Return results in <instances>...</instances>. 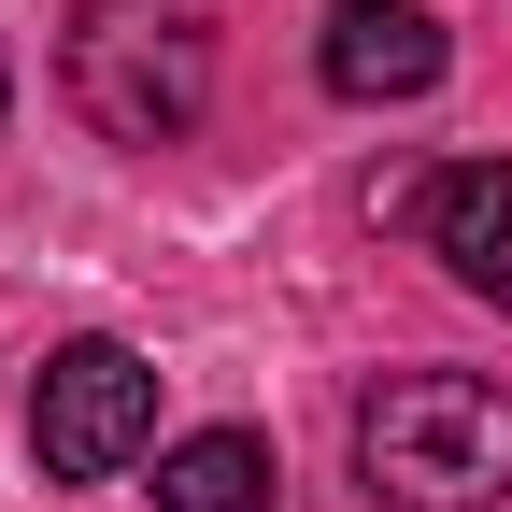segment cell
<instances>
[{
    "mask_svg": "<svg viewBox=\"0 0 512 512\" xmlns=\"http://www.w3.org/2000/svg\"><path fill=\"white\" fill-rule=\"evenodd\" d=\"M356 484L384 512H498L512 498V399L484 370H384L356 399Z\"/></svg>",
    "mask_w": 512,
    "mask_h": 512,
    "instance_id": "cell-1",
    "label": "cell"
},
{
    "mask_svg": "<svg viewBox=\"0 0 512 512\" xmlns=\"http://www.w3.org/2000/svg\"><path fill=\"white\" fill-rule=\"evenodd\" d=\"M72 100L86 128H114V143H185L214 100V15L200 0H86V29H72Z\"/></svg>",
    "mask_w": 512,
    "mask_h": 512,
    "instance_id": "cell-2",
    "label": "cell"
},
{
    "mask_svg": "<svg viewBox=\"0 0 512 512\" xmlns=\"http://www.w3.org/2000/svg\"><path fill=\"white\" fill-rule=\"evenodd\" d=\"M29 456L57 484H114L128 456H157V370L128 342H57L29 384Z\"/></svg>",
    "mask_w": 512,
    "mask_h": 512,
    "instance_id": "cell-3",
    "label": "cell"
},
{
    "mask_svg": "<svg viewBox=\"0 0 512 512\" xmlns=\"http://www.w3.org/2000/svg\"><path fill=\"white\" fill-rule=\"evenodd\" d=\"M441 15L427 0H342L328 43H313V72H328V100H427L441 86Z\"/></svg>",
    "mask_w": 512,
    "mask_h": 512,
    "instance_id": "cell-4",
    "label": "cell"
},
{
    "mask_svg": "<svg viewBox=\"0 0 512 512\" xmlns=\"http://www.w3.org/2000/svg\"><path fill=\"white\" fill-rule=\"evenodd\" d=\"M427 256L512 313V157H456L427 185Z\"/></svg>",
    "mask_w": 512,
    "mask_h": 512,
    "instance_id": "cell-5",
    "label": "cell"
},
{
    "mask_svg": "<svg viewBox=\"0 0 512 512\" xmlns=\"http://www.w3.org/2000/svg\"><path fill=\"white\" fill-rule=\"evenodd\" d=\"M157 512H271V441L256 427H200L157 456Z\"/></svg>",
    "mask_w": 512,
    "mask_h": 512,
    "instance_id": "cell-6",
    "label": "cell"
},
{
    "mask_svg": "<svg viewBox=\"0 0 512 512\" xmlns=\"http://www.w3.org/2000/svg\"><path fill=\"white\" fill-rule=\"evenodd\" d=\"M0 114H15V57H0Z\"/></svg>",
    "mask_w": 512,
    "mask_h": 512,
    "instance_id": "cell-7",
    "label": "cell"
}]
</instances>
